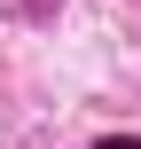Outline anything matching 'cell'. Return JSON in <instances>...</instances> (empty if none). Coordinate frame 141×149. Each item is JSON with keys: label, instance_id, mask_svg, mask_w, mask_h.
I'll return each mask as SVG.
<instances>
[{"label": "cell", "instance_id": "1", "mask_svg": "<svg viewBox=\"0 0 141 149\" xmlns=\"http://www.w3.org/2000/svg\"><path fill=\"white\" fill-rule=\"evenodd\" d=\"M94 149H141V134H102Z\"/></svg>", "mask_w": 141, "mask_h": 149}]
</instances>
